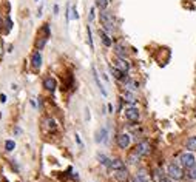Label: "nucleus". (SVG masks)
I'll use <instances>...</instances> for the list:
<instances>
[{
    "label": "nucleus",
    "instance_id": "obj_38",
    "mask_svg": "<svg viewBox=\"0 0 196 182\" xmlns=\"http://www.w3.org/2000/svg\"><path fill=\"white\" fill-rule=\"evenodd\" d=\"M0 51H2V48H0Z\"/></svg>",
    "mask_w": 196,
    "mask_h": 182
},
{
    "label": "nucleus",
    "instance_id": "obj_34",
    "mask_svg": "<svg viewBox=\"0 0 196 182\" xmlns=\"http://www.w3.org/2000/svg\"><path fill=\"white\" fill-rule=\"evenodd\" d=\"M107 108H108V113H111V114L114 113V107H113V104H108V105H107Z\"/></svg>",
    "mask_w": 196,
    "mask_h": 182
},
{
    "label": "nucleus",
    "instance_id": "obj_35",
    "mask_svg": "<svg viewBox=\"0 0 196 182\" xmlns=\"http://www.w3.org/2000/svg\"><path fill=\"white\" fill-rule=\"evenodd\" d=\"M0 102H2V104L6 102V96H5V94H0Z\"/></svg>",
    "mask_w": 196,
    "mask_h": 182
},
{
    "label": "nucleus",
    "instance_id": "obj_21",
    "mask_svg": "<svg viewBox=\"0 0 196 182\" xmlns=\"http://www.w3.org/2000/svg\"><path fill=\"white\" fill-rule=\"evenodd\" d=\"M185 150L196 153V134L187 137V140H185Z\"/></svg>",
    "mask_w": 196,
    "mask_h": 182
},
{
    "label": "nucleus",
    "instance_id": "obj_26",
    "mask_svg": "<svg viewBox=\"0 0 196 182\" xmlns=\"http://www.w3.org/2000/svg\"><path fill=\"white\" fill-rule=\"evenodd\" d=\"M187 177H188L190 180H196V162H194V165H193L191 168L187 170Z\"/></svg>",
    "mask_w": 196,
    "mask_h": 182
},
{
    "label": "nucleus",
    "instance_id": "obj_31",
    "mask_svg": "<svg viewBox=\"0 0 196 182\" xmlns=\"http://www.w3.org/2000/svg\"><path fill=\"white\" fill-rule=\"evenodd\" d=\"M158 182H174V180H173L171 177H168L167 174H162V176L158 179Z\"/></svg>",
    "mask_w": 196,
    "mask_h": 182
},
{
    "label": "nucleus",
    "instance_id": "obj_8",
    "mask_svg": "<svg viewBox=\"0 0 196 182\" xmlns=\"http://www.w3.org/2000/svg\"><path fill=\"white\" fill-rule=\"evenodd\" d=\"M111 65H114L118 69H121V71H124V73H130V68H131L128 59H122V57H116V56H114Z\"/></svg>",
    "mask_w": 196,
    "mask_h": 182
},
{
    "label": "nucleus",
    "instance_id": "obj_23",
    "mask_svg": "<svg viewBox=\"0 0 196 182\" xmlns=\"http://www.w3.org/2000/svg\"><path fill=\"white\" fill-rule=\"evenodd\" d=\"M141 159H142V157H141L139 154H136L133 150H131V151L128 153V156H127V162H128L130 165H136V164H138Z\"/></svg>",
    "mask_w": 196,
    "mask_h": 182
},
{
    "label": "nucleus",
    "instance_id": "obj_12",
    "mask_svg": "<svg viewBox=\"0 0 196 182\" xmlns=\"http://www.w3.org/2000/svg\"><path fill=\"white\" fill-rule=\"evenodd\" d=\"M40 66H42V54H40L39 49H36V51H33V54H31V68H33L34 71H39Z\"/></svg>",
    "mask_w": 196,
    "mask_h": 182
},
{
    "label": "nucleus",
    "instance_id": "obj_13",
    "mask_svg": "<svg viewBox=\"0 0 196 182\" xmlns=\"http://www.w3.org/2000/svg\"><path fill=\"white\" fill-rule=\"evenodd\" d=\"M43 88L48 91V93H54V91L57 89V80L53 76H46L43 79Z\"/></svg>",
    "mask_w": 196,
    "mask_h": 182
},
{
    "label": "nucleus",
    "instance_id": "obj_37",
    "mask_svg": "<svg viewBox=\"0 0 196 182\" xmlns=\"http://www.w3.org/2000/svg\"><path fill=\"white\" fill-rule=\"evenodd\" d=\"M30 102H31V105H33V107H34V108H36V107H37V104H36V101H34V99H31V101H30Z\"/></svg>",
    "mask_w": 196,
    "mask_h": 182
},
{
    "label": "nucleus",
    "instance_id": "obj_39",
    "mask_svg": "<svg viewBox=\"0 0 196 182\" xmlns=\"http://www.w3.org/2000/svg\"><path fill=\"white\" fill-rule=\"evenodd\" d=\"M36 2H37V0H36Z\"/></svg>",
    "mask_w": 196,
    "mask_h": 182
},
{
    "label": "nucleus",
    "instance_id": "obj_24",
    "mask_svg": "<svg viewBox=\"0 0 196 182\" xmlns=\"http://www.w3.org/2000/svg\"><path fill=\"white\" fill-rule=\"evenodd\" d=\"M94 6L99 10V11L108 10V6H110V0H94Z\"/></svg>",
    "mask_w": 196,
    "mask_h": 182
},
{
    "label": "nucleus",
    "instance_id": "obj_15",
    "mask_svg": "<svg viewBox=\"0 0 196 182\" xmlns=\"http://www.w3.org/2000/svg\"><path fill=\"white\" fill-rule=\"evenodd\" d=\"M97 34H99L101 42H102V45H104V46H107V48H111V46H113V39H111V34H108V33H107L105 30H102V28H99Z\"/></svg>",
    "mask_w": 196,
    "mask_h": 182
},
{
    "label": "nucleus",
    "instance_id": "obj_22",
    "mask_svg": "<svg viewBox=\"0 0 196 182\" xmlns=\"http://www.w3.org/2000/svg\"><path fill=\"white\" fill-rule=\"evenodd\" d=\"M97 160H99V164H101V165H104L105 168H110L111 157H108L107 154H104V153H97Z\"/></svg>",
    "mask_w": 196,
    "mask_h": 182
},
{
    "label": "nucleus",
    "instance_id": "obj_4",
    "mask_svg": "<svg viewBox=\"0 0 196 182\" xmlns=\"http://www.w3.org/2000/svg\"><path fill=\"white\" fill-rule=\"evenodd\" d=\"M42 128L46 134H56L59 131V124L54 117L51 116H45L43 121H42Z\"/></svg>",
    "mask_w": 196,
    "mask_h": 182
},
{
    "label": "nucleus",
    "instance_id": "obj_20",
    "mask_svg": "<svg viewBox=\"0 0 196 182\" xmlns=\"http://www.w3.org/2000/svg\"><path fill=\"white\" fill-rule=\"evenodd\" d=\"M124 89H128V91H133V93H136V91L139 89V82L134 80L133 77H130V79L124 83Z\"/></svg>",
    "mask_w": 196,
    "mask_h": 182
},
{
    "label": "nucleus",
    "instance_id": "obj_11",
    "mask_svg": "<svg viewBox=\"0 0 196 182\" xmlns=\"http://www.w3.org/2000/svg\"><path fill=\"white\" fill-rule=\"evenodd\" d=\"M94 140L97 144H107L108 142V128L107 127H102V128L97 130L96 134H94Z\"/></svg>",
    "mask_w": 196,
    "mask_h": 182
},
{
    "label": "nucleus",
    "instance_id": "obj_25",
    "mask_svg": "<svg viewBox=\"0 0 196 182\" xmlns=\"http://www.w3.org/2000/svg\"><path fill=\"white\" fill-rule=\"evenodd\" d=\"M86 42H88V46L90 49H94V42H93V31H91V26L86 25Z\"/></svg>",
    "mask_w": 196,
    "mask_h": 182
},
{
    "label": "nucleus",
    "instance_id": "obj_18",
    "mask_svg": "<svg viewBox=\"0 0 196 182\" xmlns=\"http://www.w3.org/2000/svg\"><path fill=\"white\" fill-rule=\"evenodd\" d=\"M134 177H136L139 182H151V176H150V173H148L145 168H139V170L134 173Z\"/></svg>",
    "mask_w": 196,
    "mask_h": 182
},
{
    "label": "nucleus",
    "instance_id": "obj_2",
    "mask_svg": "<svg viewBox=\"0 0 196 182\" xmlns=\"http://www.w3.org/2000/svg\"><path fill=\"white\" fill-rule=\"evenodd\" d=\"M184 171H185V170L181 167V164L178 162V159H176V160H171V162L167 165V170H165L167 176L171 177L174 182L182 180V179L185 177V173H184Z\"/></svg>",
    "mask_w": 196,
    "mask_h": 182
},
{
    "label": "nucleus",
    "instance_id": "obj_36",
    "mask_svg": "<svg viewBox=\"0 0 196 182\" xmlns=\"http://www.w3.org/2000/svg\"><path fill=\"white\" fill-rule=\"evenodd\" d=\"M85 119L90 121V110H88V108H85Z\"/></svg>",
    "mask_w": 196,
    "mask_h": 182
},
{
    "label": "nucleus",
    "instance_id": "obj_19",
    "mask_svg": "<svg viewBox=\"0 0 196 182\" xmlns=\"http://www.w3.org/2000/svg\"><path fill=\"white\" fill-rule=\"evenodd\" d=\"M124 168H127V165H125V162L121 159V157H114V159H111V164H110V171H118V170H124Z\"/></svg>",
    "mask_w": 196,
    "mask_h": 182
},
{
    "label": "nucleus",
    "instance_id": "obj_14",
    "mask_svg": "<svg viewBox=\"0 0 196 182\" xmlns=\"http://www.w3.org/2000/svg\"><path fill=\"white\" fill-rule=\"evenodd\" d=\"M121 99H122V102H127L128 105H136V102H138L136 93H133V91H128V89H124V91H122Z\"/></svg>",
    "mask_w": 196,
    "mask_h": 182
},
{
    "label": "nucleus",
    "instance_id": "obj_3",
    "mask_svg": "<svg viewBox=\"0 0 196 182\" xmlns=\"http://www.w3.org/2000/svg\"><path fill=\"white\" fill-rule=\"evenodd\" d=\"M178 162H179V164H181V167L187 171L188 168H191V167L194 165V162H196V154H194L193 151L185 150V151H182V153L179 154Z\"/></svg>",
    "mask_w": 196,
    "mask_h": 182
},
{
    "label": "nucleus",
    "instance_id": "obj_6",
    "mask_svg": "<svg viewBox=\"0 0 196 182\" xmlns=\"http://www.w3.org/2000/svg\"><path fill=\"white\" fill-rule=\"evenodd\" d=\"M150 150H151V144H150V140H147V139L139 140V142L134 145V148H133V151H134L136 154H139L141 157H145V156L150 153Z\"/></svg>",
    "mask_w": 196,
    "mask_h": 182
},
{
    "label": "nucleus",
    "instance_id": "obj_28",
    "mask_svg": "<svg viewBox=\"0 0 196 182\" xmlns=\"http://www.w3.org/2000/svg\"><path fill=\"white\" fill-rule=\"evenodd\" d=\"M14 148H16V142H14V140H11V139H10V140H6V142H5V150H6L8 153H11Z\"/></svg>",
    "mask_w": 196,
    "mask_h": 182
},
{
    "label": "nucleus",
    "instance_id": "obj_33",
    "mask_svg": "<svg viewBox=\"0 0 196 182\" xmlns=\"http://www.w3.org/2000/svg\"><path fill=\"white\" fill-rule=\"evenodd\" d=\"M59 11H60V8H59V5L56 3V5L53 6V14H54V16H59Z\"/></svg>",
    "mask_w": 196,
    "mask_h": 182
},
{
    "label": "nucleus",
    "instance_id": "obj_10",
    "mask_svg": "<svg viewBox=\"0 0 196 182\" xmlns=\"http://www.w3.org/2000/svg\"><path fill=\"white\" fill-rule=\"evenodd\" d=\"M91 71H93V79H94V82H96L97 89L101 91V94H102L104 97H107V96H108V93H107V89H105V86H104V83H102L101 77H99V73H97V69H96V66H94V65H93Z\"/></svg>",
    "mask_w": 196,
    "mask_h": 182
},
{
    "label": "nucleus",
    "instance_id": "obj_9",
    "mask_svg": "<svg viewBox=\"0 0 196 182\" xmlns=\"http://www.w3.org/2000/svg\"><path fill=\"white\" fill-rule=\"evenodd\" d=\"M43 30V36H40L37 40H36V49H39V51H42L43 48H45V45H46V42H48V37H50V26H48V23L42 28Z\"/></svg>",
    "mask_w": 196,
    "mask_h": 182
},
{
    "label": "nucleus",
    "instance_id": "obj_16",
    "mask_svg": "<svg viewBox=\"0 0 196 182\" xmlns=\"http://www.w3.org/2000/svg\"><path fill=\"white\" fill-rule=\"evenodd\" d=\"M113 51H114V56H116V57L128 59V56H130L128 49H127L122 43H116V45H113Z\"/></svg>",
    "mask_w": 196,
    "mask_h": 182
},
{
    "label": "nucleus",
    "instance_id": "obj_32",
    "mask_svg": "<svg viewBox=\"0 0 196 182\" xmlns=\"http://www.w3.org/2000/svg\"><path fill=\"white\" fill-rule=\"evenodd\" d=\"M74 139H76V142H77V145H79V147H82V148H83V142H82V140H80V137H79V134H77V133H76V134H74Z\"/></svg>",
    "mask_w": 196,
    "mask_h": 182
},
{
    "label": "nucleus",
    "instance_id": "obj_30",
    "mask_svg": "<svg viewBox=\"0 0 196 182\" xmlns=\"http://www.w3.org/2000/svg\"><path fill=\"white\" fill-rule=\"evenodd\" d=\"M71 19H73V20H77V19H79V13H77L76 5H71Z\"/></svg>",
    "mask_w": 196,
    "mask_h": 182
},
{
    "label": "nucleus",
    "instance_id": "obj_29",
    "mask_svg": "<svg viewBox=\"0 0 196 182\" xmlns=\"http://www.w3.org/2000/svg\"><path fill=\"white\" fill-rule=\"evenodd\" d=\"M3 25H5L3 31H5V33H10V31H11V28H13V22H11V19H10V17H6V19H5V22H3Z\"/></svg>",
    "mask_w": 196,
    "mask_h": 182
},
{
    "label": "nucleus",
    "instance_id": "obj_5",
    "mask_svg": "<svg viewBox=\"0 0 196 182\" xmlns=\"http://www.w3.org/2000/svg\"><path fill=\"white\" fill-rule=\"evenodd\" d=\"M124 116H125V119H127L130 124H138L139 119H141V110H139L136 105H128V107L124 110Z\"/></svg>",
    "mask_w": 196,
    "mask_h": 182
},
{
    "label": "nucleus",
    "instance_id": "obj_7",
    "mask_svg": "<svg viewBox=\"0 0 196 182\" xmlns=\"http://www.w3.org/2000/svg\"><path fill=\"white\" fill-rule=\"evenodd\" d=\"M116 144L121 150H128L131 145V136L128 133H119L116 136Z\"/></svg>",
    "mask_w": 196,
    "mask_h": 182
},
{
    "label": "nucleus",
    "instance_id": "obj_1",
    "mask_svg": "<svg viewBox=\"0 0 196 182\" xmlns=\"http://www.w3.org/2000/svg\"><path fill=\"white\" fill-rule=\"evenodd\" d=\"M99 22H101L102 30H105L108 34H113L116 31V19L111 11H108V10L99 11Z\"/></svg>",
    "mask_w": 196,
    "mask_h": 182
},
{
    "label": "nucleus",
    "instance_id": "obj_27",
    "mask_svg": "<svg viewBox=\"0 0 196 182\" xmlns=\"http://www.w3.org/2000/svg\"><path fill=\"white\" fill-rule=\"evenodd\" d=\"M96 11H97L96 6H91V8H90V13H88V22H90V23L94 22V19H96Z\"/></svg>",
    "mask_w": 196,
    "mask_h": 182
},
{
    "label": "nucleus",
    "instance_id": "obj_17",
    "mask_svg": "<svg viewBox=\"0 0 196 182\" xmlns=\"http://www.w3.org/2000/svg\"><path fill=\"white\" fill-rule=\"evenodd\" d=\"M113 177H114V180H118V182H127V180H130V171H128L127 168L113 171Z\"/></svg>",
    "mask_w": 196,
    "mask_h": 182
}]
</instances>
